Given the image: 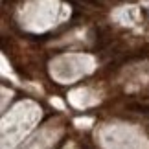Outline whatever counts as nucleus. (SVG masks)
<instances>
[{
    "label": "nucleus",
    "mask_w": 149,
    "mask_h": 149,
    "mask_svg": "<svg viewBox=\"0 0 149 149\" xmlns=\"http://www.w3.org/2000/svg\"><path fill=\"white\" fill-rule=\"evenodd\" d=\"M129 109H131V111H134V112H144V114H149V105H146V103H131Z\"/></svg>",
    "instance_id": "f257e3e1"
},
{
    "label": "nucleus",
    "mask_w": 149,
    "mask_h": 149,
    "mask_svg": "<svg viewBox=\"0 0 149 149\" xmlns=\"http://www.w3.org/2000/svg\"><path fill=\"white\" fill-rule=\"evenodd\" d=\"M83 2H85V4H92V6H96V4H98V0H83Z\"/></svg>",
    "instance_id": "f03ea898"
}]
</instances>
